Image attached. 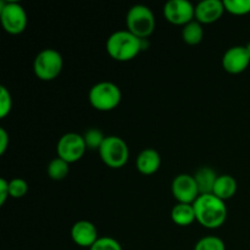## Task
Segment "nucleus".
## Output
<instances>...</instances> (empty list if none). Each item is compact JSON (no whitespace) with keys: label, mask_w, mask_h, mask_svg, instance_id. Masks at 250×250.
<instances>
[{"label":"nucleus","mask_w":250,"mask_h":250,"mask_svg":"<svg viewBox=\"0 0 250 250\" xmlns=\"http://www.w3.org/2000/svg\"><path fill=\"white\" fill-rule=\"evenodd\" d=\"M9 146V134L4 128H0V154L4 155Z\"/></svg>","instance_id":"27"},{"label":"nucleus","mask_w":250,"mask_h":250,"mask_svg":"<svg viewBox=\"0 0 250 250\" xmlns=\"http://www.w3.org/2000/svg\"><path fill=\"white\" fill-rule=\"evenodd\" d=\"M171 192L177 203L183 204H193L200 195L194 176L188 173H181L173 178L171 183Z\"/></svg>","instance_id":"10"},{"label":"nucleus","mask_w":250,"mask_h":250,"mask_svg":"<svg viewBox=\"0 0 250 250\" xmlns=\"http://www.w3.org/2000/svg\"><path fill=\"white\" fill-rule=\"evenodd\" d=\"M194 250H226V246L219 237L207 236L195 243Z\"/></svg>","instance_id":"22"},{"label":"nucleus","mask_w":250,"mask_h":250,"mask_svg":"<svg viewBox=\"0 0 250 250\" xmlns=\"http://www.w3.org/2000/svg\"><path fill=\"white\" fill-rule=\"evenodd\" d=\"M89 250H122V247L119 241L111 237H99Z\"/></svg>","instance_id":"25"},{"label":"nucleus","mask_w":250,"mask_h":250,"mask_svg":"<svg viewBox=\"0 0 250 250\" xmlns=\"http://www.w3.org/2000/svg\"><path fill=\"white\" fill-rule=\"evenodd\" d=\"M146 39H141L133 33L126 31H116L107 38L106 51L110 58L120 62L133 60L144 50Z\"/></svg>","instance_id":"2"},{"label":"nucleus","mask_w":250,"mask_h":250,"mask_svg":"<svg viewBox=\"0 0 250 250\" xmlns=\"http://www.w3.org/2000/svg\"><path fill=\"white\" fill-rule=\"evenodd\" d=\"M161 166L160 154L155 149H144L139 153L136 160V167L142 175H154Z\"/></svg>","instance_id":"14"},{"label":"nucleus","mask_w":250,"mask_h":250,"mask_svg":"<svg viewBox=\"0 0 250 250\" xmlns=\"http://www.w3.org/2000/svg\"><path fill=\"white\" fill-rule=\"evenodd\" d=\"M87 146H85L84 139L81 134L70 132L60 137L56 146V153L59 158L63 159L68 164L76 163L81 160L84 155Z\"/></svg>","instance_id":"8"},{"label":"nucleus","mask_w":250,"mask_h":250,"mask_svg":"<svg viewBox=\"0 0 250 250\" xmlns=\"http://www.w3.org/2000/svg\"><path fill=\"white\" fill-rule=\"evenodd\" d=\"M246 48H247V51H248V54H249V56H250V42H249L248 44H247Z\"/></svg>","instance_id":"28"},{"label":"nucleus","mask_w":250,"mask_h":250,"mask_svg":"<svg viewBox=\"0 0 250 250\" xmlns=\"http://www.w3.org/2000/svg\"><path fill=\"white\" fill-rule=\"evenodd\" d=\"M171 220L175 225L186 227L192 225L195 220V211L193 204H183L177 203L171 210Z\"/></svg>","instance_id":"17"},{"label":"nucleus","mask_w":250,"mask_h":250,"mask_svg":"<svg viewBox=\"0 0 250 250\" xmlns=\"http://www.w3.org/2000/svg\"><path fill=\"white\" fill-rule=\"evenodd\" d=\"M195 220L203 227L215 229L221 227L227 219V207L224 200L214 194H202L193 203Z\"/></svg>","instance_id":"1"},{"label":"nucleus","mask_w":250,"mask_h":250,"mask_svg":"<svg viewBox=\"0 0 250 250\" xmlns=\"http://www.w3.org/2000/svg\"><path fill=\"white\" fill-rule=\"evenodd\" d=\"M0 22L5 32L9 34H21L26 29L28 22L26 10L17 1H1Z\"/></svg>","instance_id":"7"},{"label":"nucleus","mask_w":250,"mask_h":250,"mask_svg":"<svg viewBox=\"0 0 250 250\" xmlns=\"http://www.w3.org/2000/svg\"><path fill=\"white\" fill-rule=\"evenodd\" d=\"M225 11L234 16L250 14V0H224Z\"/></svg>","instance_id":"20"},{"label":"nucleus","mask_w":250,"mask_h":250,"mask_svg":"<svg viewBox=\"0 0 250 250\" xmlns=\"http://www.w3.org/2000/svg\"><path fill=\"white\" fill-rule=\"evenodd\" d=\"M63 67L61 54L55 49H44L37 54L33 62V71L37 78L41 81H53L58 78Z\"/></svg>","instance_id":"4"},{"label":"nucleus","mask_w":250,"mask_h":250,"mask_svg":"<svg viewBox=\"0 0 250 250\" xmlns=\"http://www.w3.org/2000/svg\"><path fill=\"white\" fill-rule=\"evenodd\" d=\"M9 190L10 198L20 199V198H23L28 192V183L22 178H14L9 181Z\"/></svg>","instance_id":"23"},{"label":"nucleus","mask_w":250,"mask_h":250,"mask_svg":"<svg viewBox=\"0 0 250 250\" xmlns=\"http://www.w3.org/2000/svg\"><path fill=\"white\" fill-rule=\"evenodd\" d=\"M46 172H48L49 178H51V180L61 181L66 178V176L70 172V164L63 160V159L56 156L55 159H53L48 164Z\"/></svg>","instance_id":"19"},{"label":"nucleus","mask_w":250,"mask_h":250,"mask_svg":"<svg viewBox=\"0 0 250 250\" xmlns=\"http://www.w3.org/2000/svg\"><path fill=\"white\" fill-rule=\"evenodd\" d=\"M237 192V181L229 175H220L215 182L212 194L221 200L231 199Z\"/></svg>","instance_id":"16"},{"label":"nucleus","mask_w":250,"mask_h":250,"mask_svg":"<svg viewBox=\"0 0 250 250\" xmlns=\"http://www.w3.org/2000/svg\"><path fill=\"white\" fill-rule=\"evenodd\" d=\"M7 198H10V190H9V181L5 178L0 180V205H4Z\"/></svg>","instance_id":"26"},{"label":"nucleus","mask_w":250,"mask_h":250,"mask_svg":"<svg viewBox=\"0 0 250 250\" xmlns=\"http://www.w3.org/2000/svg\"><path fill=\"white\" fill-rule=\"evenodd\" d=\"M204 38V29L203 24L199 23L197 20L183 26L182 28V39L188 45H198Z\"/></svg>","instance_id":"18"},{"label":"nucleus","mask_w":250,"mask_h":250,"mask_svg":"<svg viewBox=\"0 0 250 250\" xmlns=\"http://www.w3.org/2000/svg\"><path fill=\"white\" fill-rule=\"evenodd\" d=\"M164 17L176 26H186L195 20V6L188 0H170L164 5Z\"/></svg>","instance_id":"9"},{"label":"nucleus","mask_w":250,"mask_h":250,"mask_svg":"<svg viewBox=\"0 0 250 250\" xmlns=\"http://www.w3.org/2000/svg\"><path fill=\"white\" fill-rule=\"evenodd\" d=\"M217 177H219V175H216V172L209 166H203V167L198 168L194 175V180L197 182L200 195L212 194Z\"/></svg>","instance_id":"15"},{"label":"nucleus","mask_w":250,"mask_h":250,"mask_svg":"<svg viewBox=\"0 0 250 250\" xmlns=\"http://www.w3.org/2000/svg\"><path fill=\"white\" fill-rule=\"evenodd\" d=\"M225 12L221 0H203L195 6V20L202 24H211L219 21Z\"/></svg>","instance_id":"13"},{"label":"nucleus","mask_w":250,"mask_h":250,"mask_svg":"<svg viewBox=\"0 0 250 250\" xmlns=\"http://www.w3.org/2000/svg\"><path fill=\"white\" fill-rule=\"evenodd\" d=\"M99 155L107 167L121 168L128 161L129 149L121 137L107 136L100 146Z\"/></svg>","instance_id":"6"},{"label":"nucleus","mask_w":250,"mask_h":250,"mask_svg":"<svg viewBox=\"0 0 250 250\" xmlns=\"http://www.w3.org/2000/svg\"><path fill=\"white\" fill-rule=\"evenodd\" d=\"M71 238L76 246L89 249L99 239V234L93 222L81 220L73 224L71 229Z\"/></svg>","instance_id":"12"},{"label":"nucleus","mask_w":250,"mask_h":250,"mask_svg":"<svg viewBox=\"0 0 250 250\" xmlns=\"http://www.w3.org/2000/svg\"><path fill=\"white\" fill-rule=\"evenodd\" d=\"M105 138H106V137L104 136V133L98 128H90L83 134L85 146H87V149H89V150L99 151L100 146L104 143Z\"/></svg>","instance_id":"21"},{"label":"nucleus","mask_w":250,"mask_h":250,"mask_svg":"<svg viewBox=\"0 0 250 250\" xmlns=\"http://www.w3.org/2000/svg\"><path fill=\"white\" fill-rule=\"evenodd\" d=\"M12 109V98L6 87H0V119H5Z\"/></svg>","instance_id":"24"},{"label":"nucleus","mask_w":250,"mask_h":250,"mask_svg":"<svg viewBox=\"0 0 250 250\" xmlns=\"http://www.w3.org/2000/svg\"><path fill=\"white\" fill-rule=\"evenodd\" d=\"M127 29L141 39H146L155 29V17L146 5H134L126 15Z\"/></svg>","instance_id":"5"},{"label":"nucleus","mask_w":250,"mask_h":250,"mask_svg":"<svg viewBox=\"0 0 250 250\" xmlns=\"http://www.w3.org/2000/svg\"><path fill=\"white\" fill-rule=\"evenodd\" d=\"M122 99V93L119 85L112 82H99L90 88L88 100L98 111H111L116 109Z\"/></svg>","instance_id":"3"},{"label":"nucleus","mask_w":250,"mask_h":250,"mask_svg":"<svg viewBox=\"0 0 250 250\" xmlns=\"http://www.w3.org/2000/svg\"><path fill=\"white\" fill-rule=\"evenodd\" d=\"M250 63V56L246 46L236 45L227 49L222 56V67L231 75L244 72Z\"/></svg>","instance_id":"11"}]
</instances>
